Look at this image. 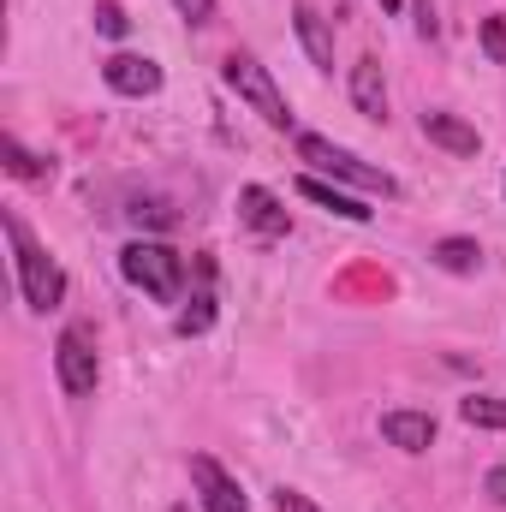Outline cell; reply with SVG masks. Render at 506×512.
Returning <instances> with one entry per match:
<instances>
[{"mask_svg":"<svg viewBox=\"0 0 506 512\" xmlns=\"http://www.w3.org/2000/svg\"><path fill=\"white\" fill-rule=\"evenodd\" d=\"M352 108H358L364 120H387V84H381L376 60H358V66H352Z\"/></svg>","mask_w":506,"mask_h":512,"instance_id":"12","label":"cell"},{"mask_svg":"<svg viewBox=\"0 0 506 512\" xmlns=\"http://www.w3.org/2000/svg\"><path fill=\"white\" fill-rule=\"evenodd\" d=\"M298 161H310L316 173H328V179H340V185H358V191H370V197H399V179H393L387 167H370L364 155L340 149V143L322 137V131H298Z\"/></svg>","mask_w":506,"mask_h":512,"instance_id":"2","label":"cell"},{"mask_svg":"<svg viewBox=\"0 0 506 512\" xmlns=\"http://www.w3.org/2000/svg\"><path fill=\"white\" fill-rule=\"evenodd\" d=\"M298 197L322 203V209H328V215H340V221H370V215H376V209H364L358 197L334 191V185H328V179H316V173H304V179H298Z\"/></svg>","mask_w":506,"mask_h":512,"instance_id":"13","label":"cell"},{"mask_svg":"<svg viewBox=\"0 0 506 512\" xmlns=\"http://www.w3.org/2000/svg\"><path fill=\"white\" fill-rule=\"evenodd\" d=\"M221 78L239 90V102H251L256 114L268 120L274 131H292V108H286V96H280V84L268 78V66H256L251 54H227V66H221Z\"/></svg>","mask_w":506,"mask_h":512,"instance_id":"4","label":"cell"},{"mask_svg":"<svg viewBox=\"0 0 506 512\" xmlns=\"http://www.w3.org/2000/svg\"><path fill=\"white\" fill-rule=\"evenodd\" d=\"M102 84L114 96H155L161 90V66L143 60V54H114V60H102Z\"/></svg>","mask_w":506,"mask_h":512,"instance_id":"6","label":"cell"},{"mask_svg":"<svg viewBox=\"0 0 506 512\" xmlns=\"http://www.w3.org/2000/svg\"><path fill=\"white\" fill-rule=\"evenodd\" d=\"M173 6H179L185 24H209V18H215V0H173Z\"/></svg>","mask_w":506,"mask_h":512,"instance_id":"22","label":"cell"},{"mask_svg":"<svg viewBox=\"0 0 506 512\" xmlns=\"http://www.w3.org/2000/svg\"><path fill=\"white\" fill-rule=\"evenodd\" d=\"M0 161H6L12 179H30V185H48V179H54V161L36 155V149H24L18 137H0Z\"/></svg>","mask_w":506,"mask_h":512,"instance_id":"14","label":"cell"},{"mask_svg":"<svg viewBox=\"0 0 506 512\" xmlns=\"http://www.w3.org/2000/svg\"><path fill=\"white\" fill-rule=\"evenodd\" d=\"M54 370H60V387L72 393V399H84V393H96V376H102V364H96V340H90V328H60V340H54Z\"/></svg>","mask_w":506,"mask_h":512,"instance_id":"5","label":"cell"},{"mask_svg":"<svg viewBox=\"0 0 506 512\" xmlns=\"http://www.w3.org/2000/svg\"><path fill=\"white\" fill-rule=\"evenodd\" d=\"M209 322H215V292H209V286H203V292H197V298H191V310H179V334H185V340H191V334H203V328H209Z\"/></svg>","mask_w":506,"mask_h":512,"instance_id":"18","label":"cell"},{"mask_svg":"<svg viewBox=\"0 0 506 512\" xmlns=\"http://www.w3.org/2000/svg\"><path fill=\"white\" fill-rule=\"evenodd\" d=\"M191 483L203 489V507H209V512H251L245 489H239V483L209 459V453H197V459H191Z\"/></svg>","mask_w":506,"mask_h":512,"instance_id":"7","label":"cell"},{"mask_svg":"<svg viewBox=\"0 0 506 512\" xmlns=\"http://www.w3.org/2000/svg\"><path fill=\"white\" fill-rule=\"evenodd\" d=\"M459 417L471 429H506V399L501 393H471V399H459Z\"/></svg>","mask_w":506,"mask_h":512,"instance_id":"16","label":"cell"},{"mask_svg":"<svg viewBox=\"0 0 506 512\" xmlns=\"http://www.w3.org/2000/svg\"><path fill=\"white\" fill-rule=\"evenodd\" d=\"M381 6H387V12H399V0H381Z\"/></svg>","mask_w":506,"mask_h":512,"instance_id":"24","label":"cell"},{"mask_svg":"<svg viewBox=\"0 0 506 512\" xmlns=\"http://www.w3.org/2000/svg\"><path fill=\"white\" fill-rule=\"evenodd\" d=\"M381 435H387L399 453H429L435 417H429V411H381Z\"/></svg>","mask_w":506,"mask_h":512,"instance_id":"9","label":"cell"},{"mask_svg":"<svg viewBox=\"0 0 506 512\" xmlns=\"http://www.w3.org/2000/svg\"><path fill=\"white\" fill-rule=\"evenodd\" d=\"M483 489H489V501H495V507H506V465H495V471L483 477Z\"/></svg>","mask_w":506,"mask_h":512,"instance_id":"23","label":"cell"},{"mask_svg":"<svg viewBox=\"0 0 506 512\" xmlns=\"http://www.w3.org/2000/svg\"><path fill=\"white\" fill-rule=\"evenodd\" d=\"M239 221H245L251 233H262V239H280V233L292 227L286 209H280V197L262 191V185H245V191H239Z\"/></svg>","mask_w":506,"mask_h":512,"instance_id":"8","label":"cell"},{"mask_svg":"<svg viewBox=\"0 0 506 512\" xmlns=\"http://www.w3.org/2000/svg\"><path fill=\"white\" fill-rule=\"evenodd\" d=\"M96 30H102V36H126L131 30L126 6H120V0H96Z\"/></svg>","mask_w":506,"mask_h":512,"instance_id":"19","label":"cell"},{"mask_svg":"<svg viewBox=\"0 0 506 512\" xmlns=\"http://www.w3.org/2000/svg\"><path fill=\"white\" fill-rule=\"evenodd\" d=\"M0 227H6V239H12V268H18L24 304H30V310H54V304L66 298V268L30 239V227H24L18 215H0Z\"/></svg>","mask_w":506,"mask_h":512,"instance_id":"1","label":"cell"},{"mask_svg":"<svg viewBox=\"0 0 506 512\" xmlns=\"http://www.w3.org/2000/svg\"><path fill=\"white\" fill-rule=\"evenodd\" d=\"M274 512H322L310 495H298V489H274Z\"/></svg>","mask_w":506,"mask_h":512,"instance_id":"21","label":"cell"},{"mask_svg":"<svg viewBox=\"0 0 506 512\" xmlns=\"http://www.w3.org/2000/svg\"><path fill=\"white\" fill-rule=\"evenodd\" d=\"M131 221H137V227H161V233H167V227L179 221V209H173V203H161V197H137V203H131Z\"/></svg>","mask_w":506,"mask_h":512,"instance_id":"17","label":"cell"},{"mask_svg":"<svg viewBox=\"0 0 506 512\" xmlns=\"http://www.w3.org/2000/svg\"><path fill=\"white\" fill-rule=\"evenodd\" d=\"M292 30H298V42H304V54H310V60H316L322 72H328V66H334V30L322 24V12L298 0V12H292Z\"/></svg>","mask_w":506,"mask_h":512,"instance_id":"11","label":"cell"},{"mask_svg":"<svg viewBox=\"0 0 506 512\" xmlns=\"http://www.w3.org/2000/svg\"><path fill=\"white\" fill-rule=\"evenodd\" d=\"M423 137H429V143H441L447 155H477V149H483L477 126H465L459 114H435V108L423 114Z\"/></svg>","mask_w":506,"mask_h":512,"instance_id":"10","label":"cell"},{"mask_svg":"<svg viewBox=\"0 0 506 512\" xmlns=\"http://www.w3.org/2000/svg\"><path fill=\"white\" fill-rule=\"evenodd\" d=\"M477 42H483V54H489L495 66H506V18H483Z\"/></svg>","mask_w":506,"mask_h":512,"instance_id":"20","label":"cell"},{"mask_svg":"<svg viewBox=\"0 0 506 512\" xmlns=\"http://www.w3.org/2000/svg\"><path fill=\"white\" fill-rule=\"evenodd\" d=\"M120 274L131 286H143L155 304H179V292H185V256L161 239H131L120 251Z\"/></svg>","mask_w":506,"mask_h":512,"instance_id":"3","label":"cell"},{"mask_svg":"<svg viewBox=\"0 0 506 512\" xmlns=\"http://www.w3.org/2000/svg\"><path fill=\"white\" fill-rule=\"evenodd\" d=\"M435 268H447V274H477L483 268V245L477 239H441L435 251H429Z\"/></svg>","mask_w":506,"mask_h":512,"instance_id":"15","label":"cell"}]
</instances>
